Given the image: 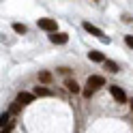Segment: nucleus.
Returning a JSON list of instances; mask_svg holds the SVG:
<instances>
[{
  "instance_id": "obj_1",
  "label": "nucleus",
  "mask_w": 133,
  "mask_h": 133,
  "mask_svg": "<svg viewBox=\"0 0 133 133\" xmlns=\"http://www.w3.org/2000/svg\"><path fill=\"white\" fill-rule=\"evenodd\" d=\"M39 28H41V30H45V32H56L58 24H56V19L43 17V19H39Z\"/></svg>"
},
{
  "instance_id": "obj_2",
  "label": "nucleus",
  "mask_w": 133,
  "mask_h": 133,
  "mask_svg": "<svg viewBox=\"0 0 133 133\" xmlns=\"http://www.w3.org/2000/svg\"><path fill=\"white\" fill-rule=\"evenodd\" d=\"M84 28H86V30L90 32V35H95V37H99V39H101V41H105V43H110V37H105L103 32L99 30L97 26H92V24H90V22H84Z\"/></svg>"
},
{
  "instance_id": "obj_3",
  "label": "nucleus",
  "mask_w": 133,
  "mask_h": 133,
  "mask_svg": "<svg viewBox=\"0 0 133 133\" xmlns=\"http://www.w3.org/2000/svg\"><path fill=\"white\" fill-rule=\"evenodd\" d=\"M110 92L114 97V101H118V103H124L127 101V92L120 88V86H110Z\"/></svg>"
},
{
  "instance_id": "obj_4",
  "label": "nucleus",
  "mask_w": 133,
  "mask_h": 133,
  "mask_svg": "<svg viewBox=\"0 0 133 133\" xmlns=\"http://www.w3.org/2000/svg\"><path fill=\"white\" fill-rule=\"evenodd\" d=\"M86 86H88V88H92V90H97V88L105 86V79H103L101 75H90L88 82H86Z\"/></svg>"
},
{
  "instance_id": "obj_5",
  "label": "nucleus",
  "mask_w": 133,
  "mask_h": 133,
  "mask_svg": "<svg viewBox=\"0 0 133 133\" xmlns=\"http://www.w3.org/2000/svg\"><path fill=\"white\" fill-rule=\"evenodd\" d=\"M49 41L56 43V45H64L66 41H69V35H64V32H52V35H49Z\"/></svg>"
},
{
  "instance_id": "obj_6",
  "label": "nucleus",
  "mask_w": 133,
  "mask_h": 133,
  "mask_svg": "<svg viewBox=\"0 0 133 133\" xmlns=\"http://www.w3.org/2000/svg\"><path fill=\"white\" fill-rule=\"evenodd\" d=\"M35 97H37V95H30V92H19L15 101H19L22 105H28V103H30V101H32V99H35Z\"/></svg>"
},
{
  "instance_id": "obj_7",
  "label": "nucleus",
  "mask_w": 133,
  "mask_h": 133,
  "mask_svg": "<svg viewBox=\"0 0 133 133\" xmlns=\"http://www.w3.org/2000/svg\"><path fill=\"white\" fill-rule=\"evenodd\" d=\"M35 95L37 97H52V90H49L47 86H37L35 88Z\"/></svg>"
},
{
  "instance_id": "obj_8",
  "label": "nucleus",
  "mask_w": 133,
  "mask_h": 133,
  "mask_svg": "<svg viewBox=\"0 0 133 133\" xmlns=\"http://www.w3.org/2000/svg\"><path fill=\"white\" fill-rule=\"evenodd\" d=\"M64 86H66V90H69V92H73V95L79 92V86H77V82H75V79H66V82H64Z\"/></svg>"
},
{
  "instance_id": "obj_9",
  "label": "nucleus",
  "mask_w": 133,
  "mask_h": 133,
  "mask_svg": "<svg viewBox=\"0 0 133 133\" xmlns=\"http://www.w3.org/2000/svg\"><path fill=\"white\" fill-rule=\"evenodd\" d=\"M88 58H90L92 62H105V58H103L101 52H88Z\"/></svg>"
},
{
  "instance_id": "obj_10",
  "label": "nucleus",
  "mask_w": 133,
  "mask_h": 133,
  "mask_svg": "<svg viewBox=\"0 0 133 133\" xmlns=\"http://www.w3.org/2000/svg\"><path fill=\"white\" fill-rule=\"evenodd\" d=\"M39 79L43 82V84H49V82H52V75H49L47 71H43V73H39Z\"/></svg>"
},
{
  "instance_id": "obj_11",
  "label": "nucleus",
  "mask_w": 133,
  "mask_h": 133,
  "mask_svg": "<svg viewBox=\"0 0 133 133\" xmlns=\"http://www.w3.org/2000/svg\"><path fill=\"white\" fill-rule=\"evenodd\" d=\"M105 66H107V71H112V73L118 71V64H116L114 60H105Z\"/></svg>"
},
{
  "instance_id": "obj_12",
  "label": "nucleus",
  "mask_w": 133,
  "mask_h": 133,
  "mask_svg": "<svg viewBox=\"0 0 133 133\" xmlns=\"http://www.w3.org/2000/svg\"><path fill=\"white\" fill-rule=\"evenodd\" d=\"M9 118H11V112H4L2 116H0V122H2V127H4V124H9V122H11Z\"/></svg>"
},
{
  "instance_id": "obj_13",
  "label": "nucleus",
  "mask_w": 133,
  "mask_h": 133,
  "mask_svg": "<svg viewBox=\"0 0 133 133\" xmlns=\"http://www.w3.org/2000/svg\"><path fill=\"white\" fill-rule=\"evenodd\" d=\"M13 30L19 32V35H24V32H26V26H24V24H13Z\"/></svg>"
},
{
  "instance_id": "obj_14",
  "label": "nucleus",
  "mask_w": 133,
  "mask_h": 133,
  "mask_svg": "<svg viewBox=\"0 0 133 133\" xmlns=\"http://www.w3.org/2000/svg\"><path fill=\"white\" fill-rule=\"evenodd\" d=\"M19 110H22V103H19V101H15V103L11 105V114H17Z\"/></svg>"
},
{
  "instance_id": "obj_15",
  "label": "nucleus",
  "mask_w": 133,
  "mask_h": 133,
  "mask_svg": "<svg viewBox=\"0 0 133 133\" xmlns=\"http://www.w3.org/2000/svg\"><path fill=\"white\" fill-rule=\"evenodd\" d=\"M92 95H95V90L86 86V88H84V97H86V99H90V97H92Z\"/></svg>"
},
{
  "instance_id": "obj_16",
  "label": "nucleus",
  "mask_w": 133,
  "mask_h": 133,
  "mask_svg": "<svg viewBox=\"0 0 133 133\" xmlns=\"http://www.w3.org/2000/svg\"><path fill=\"white\" fill-rule=\"evenodd\" d=\"M124 43H127V45L133 49V37H131V35H127V37H124Z\"/></svg>"
},
{
  "instance_id": "obj_17",
  "label": "nucleus",
  "mask_w": 133,
  "mask_h": 133,
  "mask_svg": "<svg viewBox=\"0 0 133 133\" xmlns=\"http://www.w3.org/2000/svg\"><path fill=\"white\" fill-rule=\"evenodd\" d=\"M11 129H13V124L9 122V124H6V129H2V133H11Z\"/></svg>"
},
{
  "instance_id": "obj_18",
  "label": "nucleus",
  "mask_w": 133,
  "mask_h": 133,
  "mask_svg": "<svg viewBox=\"0 0 133 133\" xmlns=\"http://www.w3.org/2000/svg\"><path fill=\"white\" fill-rule=\"evenodd\" d=\"M131 110H133V103H131Z\"/></svg>"
}]
</instances>
